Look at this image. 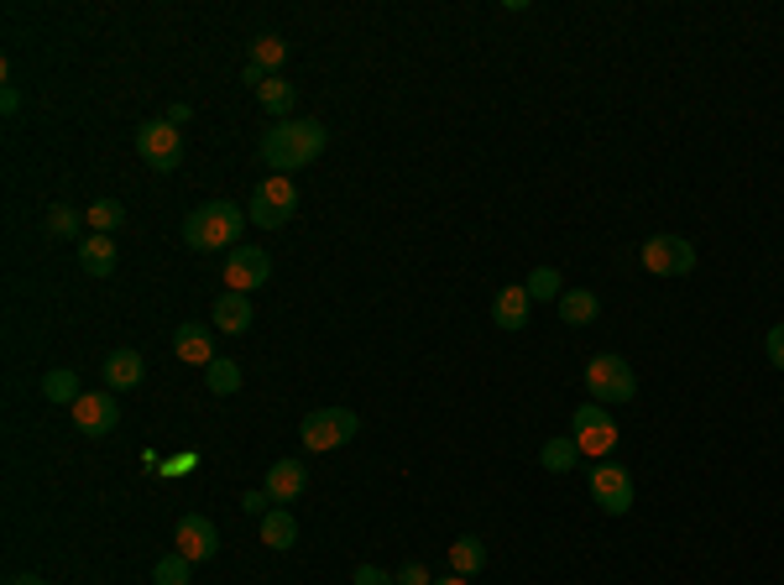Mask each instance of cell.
<instances>
[{
    "label": "cell",
    "instance_id": "6da1fadb",
    "mask_svg": "<svg viewBox=\"0 0 784 585\" xmlns=\"http://www.w3.org/2000/svg\"><path fill=\"white\" fill-rule=\"evenodd\" d=\"M325 141H330V131L319 120H278L261 137V163L288 178L293 167H309L314 157H325Z\"/></svg>",
    "mask_w": 784,
    "mask_h": 585
},
{
    "label": "cell",
    "instance_id": "7a4b0ae2",
    "mask_svg": "<svg viewBox=\"0 0 784 585\" xmlns=\"http://www.w3.org/2000/svg\"><path fill=\"white\" fill-rule=\"evenodd\" d=\"M251 214L241 210L236 199H210L184 220V241L194 251H236L241 246V231H246Z\"/></svg>",
    "mask_w": 784,
    "mask_h": 585
},
{
    "label": "cell",
    "instance_id": "3957f363",
    "mask_svg": "<svg viewBox=\"0 0 784 585\" xmlns=\"http://www.w3.org/2000/svg\"><path fill=\"white\" fill-rule=\"evenodd\" d=\"M586 393H592V402H633L639 398V376H633V366L622 361L618 351H601V355H592L586 361Z\"/></svg>",
    "mask_w": 784,
    "mask_h": 585
},
{
    "label": "cell",
    "instance_id": "277c9868",
    "mask_svg": "<svg viewBox=\"0 0 784 585\" xmlns=\"http://www.w3.org/2000/svg\"><path fill=\"white\" fill-rule=\"evenodd\" d=\"M356 434H361V419L351 408H319V413H309V419L299 423V440H304V449H314V455H330V449L351 445Z\"/></svg>",
    "mask_w": 784,
    "mask_h": 585
},
{
    "label": "cell",
    "instance_id": "5b68a950",
    "mask_svg": "<svg viewBox=\"0 0 784 585\" xmlns=\"http://www.w3.org/2000/svg\"><path fill=\"white\" fill-rule=\"evenodd\" d=\"M293 210H299V188H293V178H283V173L261 178L257 194H251V204H246L251 225H261V231H283L288 220H293Z\"/></svg>",
    "mask_w": 784,
    "mask_h": 585
},
{
    "label": "cell",
    "instance_id": "8992f818",
    "mask_svg": "<svg viewBox=\"0 0 784 585\" xmlns=\"http://www.w3.org/2000/svg\"><path fill=\"white\" fill-rule=\"evenodd\" d=\"M571 440L586 460H607L618 449V419L601 408V402H581L575 408V423H571Z\"/></svg>",
    "mask_w": 784,
    "mask_h": 585
},
{
    "label": "cell",
    "instance_id": "52a82bcc",
    "mask_svg": "<svg viewBox=\"0 0 784 585\" xmlns=\"http://www.w3.org/2000/svg\"><path fill=\"white\" fill-rule=\"evenodd\" d=\"M586 481H592V502H596V507H601L607 517L633 513V476H628L618 460H596Z\"/></svg>",
    "mask_w": 784,
    "mask_h": 585
},
{
    "label": "cell",
    "instance_id": "ba28073f",
    "mask_svg": "<svg viewBox=\"0 0 784 585\" xmlns=\"http://www.w3.org/2000/svg\"><path fill=\"white\" fill-rule=\"evenodd\" d=\"M643 267L654 278H686V272H695V246L686 235H648L643 241Z\"/></svg>",
    "mask_w": 784,
    "mask_h": 585
},
{
    "label": "cell",
    "instance_id": "9c48e42d",
    "mask_svg": "<svg viewBox=\"0 0 784 585\" xmlns=\"http://www.w3.org/2000/svg\"><path fill=\"white\" fill-rule=\"evenodd\" d=\"M137 152H142V163L152 173H173L178 157H184V137L167 120H147V126H137Z\"/></svg>",
    "mask_w": 784,
    "mask_h": 585
},
{
    "label": "cell",
    "instance_id": "30bf717a",
    "mask_svg": "<svg viewBox=\"0 0 784 585\" xmlns=\"http://www.w3.org/2000/svg\"><path fill=\"white\" fill-rule=\"evenodd\" d=\"M116 423H120V408H116V393H110V387H100V393H84V398L73 402V429H79L84 440L116 434Z\"/></svg>",
    "mask_w": 784,
    "mask_h": 585
},
{
    "label": "cell",
    "instance_id": "8fae6325",
    "mask_svg": "<svg viewBox=\"0 0 784 585\" xmlns=\"http://www.w3.org/2000/svg\"><path fill=\"white\" fill-rule=\"evenodd\" d=\"M173 549H178L184 560L204 564V560H214V554H220V528H214L210 517H199V513L178 517V528H173Z\"/></svg>",
    "mask_w": 784,
    "mask_h": 585
},
{
    "label": "cell",
    "instance_id": "7c38bea8",
    "mask_svg": "<svg viewBox=\"0 0 784 585\" xmlns=\"http://www.w3.org/2000/svg\"><path fill=\"white\" fill-rule=\"evenodd\" d=\"M267 278H272V257L257 251V246H241V251L225 257V288L231 293H257Z\"/></svg>",
    "mask_w": 784,
    "mask_h": 585
},
{
    "label": "cell",
    "instance_id": "4fadbf2b",
    "mask_svg": "<svg viewBox=\"0 0 784 585\" xmlns=\"http://www.w3.org/2000/svg\"><path fill=\"white\" fill-rule=\"evenodd\" d=\"M528 314H534V299H528V288L513 282V288H502L498 299H492V325L507 329V335H518L528 329Z\"/></svg>",
    "mask_w": 784,
    "mask_h": 585
},
{
    "label": "cell",
    "instance_id": "5bb4252c",
    "mask_svg": "<svg viewBox=\"0 0 784 585\" xmlns=\"http://www.w3.org/2000/svg\"><path fill=\"white\" fill-rule=\"evenodd\" d=\"M142 376H147L142 351L120 346V351L105 355V387H110V393H131V387H142Z\"/></svg>",
    "mask_w": 784,
    "mask_h": 585
},
{
    "label": "cell",
    "instance_id": "9a60e30c",
    "mask_svg": "<svg viewBox=\"0 0 784 585\" xmlns=\"http://www.w3.org/2000/svg\"><path fill=\"white\" fill-rule=\"evenodd\" d=\"M173 355L204 372V366L214 361V335L204 325H178V329H173Z\"/></svg>",
    "mask_w": 784,
    "mask_h": 585
},
{
    "label": "cell",
    "instance_id": "2e32d148",
    "mask_svg": "<svg viewBox=\"0 0 784 585\" xmlns=\"http://www.w3.org/2000/svg\"><path fill=\"white\" fill-rule=\"evenodd\" d=\"M304 487H309V466H304V460H278V466L267 470V487H261V492L283 507V502H293Z\"/></svg>",
    "mask_w": 784,
    "mask_h": 585
},
{
    "label": "cell",
    "instance_id": "e0dca14e",
    "mask_svg": "<svg viewBox=\"0 0 784 585\" xmlns=\"http://www.w3.org/2000/svg\"><path fill=\"white\" fill-rule=\"evenodd\" d=\"M251 319H257V314H251V299H246V293H220V299H214V329H220V335H246Z\"/></svg>",
    "mask_w": 784,
    "mask_h": 585
},
{
    "label": "cell",
    "instance_id": "ac0fdd59",
    "mask_svg": "<svg viewBox=\"0 0 784 585\" xmlns=\"http://www.w3.org/2000/svg\"><path fill=\"white\" fill-rule=\"evenodd\" d=\"M73 251H79V267H84L90 278H110V272H116V241H110V235H84Z\"/></svg>",
    "mask_w": 784,
    "mask_h": 585
},
{
    "label": "cell",
    "instance_id": "d6986e66",
    "mask_svg": "<svg viewBox=\"0 0 784 585\" xmlns=\"http://www.w3.org/2000/svg\"><path fill=\"white\" fill-rule=\"evenodd\" d=\"M560 325H571V329H581V325H592L596 314H601V299H596L592 288H565L560 293Z\"/></svg>",
    "mask_w": 784,
    "mask_h": 585
},
{
    "label": "cell",
    "instance_id": "ffe728a7",
    "mask_svg": "<svg viewBox=\"0 0 784 585\" xmlns=\"http://www.w3.org/2000/svg\"><path fill=\"white\" fill-rule=\"evenodd\" d=\"M257 105L267 110V116L288 120V116H293V105H299V94H293V84H288L283 73H272V79H267V84L257 90Z\"/></svg>",
    "mask_w": 784,
    "mask_h": 585
},
{
    "label": "cell",
    "instance_id": "44dd1931",
    "mask_svg": "<svg viewBox=\"0 0 784 585\" xmlns=\"http://www.w3.org/2000/svg\"><path fill=\"white\" fill-rule=\"evenodd\" d=\"M261 543H267V549H278V554L299 543V523H293L288 507H272V513L261 517Z\"/></svg>",
    "mask_w": 784,
    "mask_h": 585
},
{
    "label": "cell",
    "instance_id": "7402d4cb",
    "mask_svg": "<svg viewBox=\"0 0 784 585\" xmlns=\"http://www.w3.org/2000/svg\"><path fill=\"white\" fill-rule=\"evenodd\" d=\"M481 564H487V543L476 539V534H460V539L450 543V575H481Z\"/></svg>",
    "mask_w": 784,
    "mask_h": 585
},
{
    "label": "cell",
    "instance_id": "603a6c76",
    "mask_svg": "<svg viewBox=\"0 0 784 585\" xmlns=\"http://www.w3.org/2000/svg\"><path fill=\"white\" fill-rule=\"evenodd\" d=\"M246 63L272 79V73H283V63H288V43L283 37H272V32H261L257 43H251V58H246Z\"/></svg>",
    "mask_w": 784,
    "mask_h": 585
},
{
    "label": "cell",
    "instance_id": "cb8c5ba5",
    "mask_svg": "<svg viewBox=\"0 0 784 585\" xmlns=\"http://www.w3.org/2000/svg\"><path fill=\"white\" fill-rule=\"evenodd\" d=\"M575 460H581V449H575L571 434H554V440H545V449H539V466H545L549 476H565V470H575Z\"/></svg>",
    "mask_w": 784,
    "mask_h": 585
},
{
    "label": "cell",
    "instance_id": "d4e9b609",
    "mask_svg": "<svg viewBox=\"0 0 784 585\" xmlns=\"http://www.w3.org/2000/svg\"><path fill=\"white\" fill-rule=\"evenodd\" d=\"M523 288H528V299H534V304H560V293H565V278H560V267H534Z\"/></svg>",
    "mask_w": 784,
    "mask_h": 585
},
{
    "label": "cell",
    "instance_id": "484cf974",
    "mask_svg": "<svg viewBox=\"0 0 784 585\" xmlns=\"http://www.w3.org/2000/svg\"><path fill=\"white\" fill-rule=\"evenodd\" d=\"M204 387H210L214 398H231V393H241V366H236V361H225V355H214L210 366H204Z\"/></svg>",
    "mask_w": 784,
    "mask_h": 585
},
{
    "label": "cell",
    "instance_id": "4316f807",
    "mask_svg": "<svg viewBox=\"0 0 784 585\" xmlns=\"http://www.w3.org/2000/svg\"><path fill=\"white\" fill-rule=\"evenodd\" d=\"M43 225H48V235H52V241H79V231H84L90 220H84L79 210H69V204H52Z\"/></svg>",
    "mask_w": 784,
    "mask_h": 585
},
{
    "label": "cell",
    "instance_id": "83f0119b",
    "mask_svg": "<svg viewBox=\"0 0 784 585\" xmlns=\"http://www.w3.org/2000/svg\"><path fill=\"white\" fill-rule=\"evenodd\" d=\"M43 398H48V402H69V408H73V402L84 398V393H79V376L63 372V366H58V372H48V376H43Z\"/></svg>",
    "mask_w": 784,
    "mask_h": 585
},
{
    "label": "cell",
    "instance_id": "f1b7e54d",
    "mask_svg": "<svg viewBox=\"0 0 784 585\" xmlns=\"http://www.w3.org/2000/svg\"><path fill=\"white\" fill-rule=\"evenodd\" d=\"M189 575H194V560H184L178 549L152 564V581H157V585H189Z\"/></svg>",
    "mask_w": 784,
    "mask_h": 585
},
{
    "label": "cell",
    "instance_id": "f546056e",
    "mask_svg": "<svg viewBox=\"0 0 784 585\" xmlns=\"http://www.w3.org/2000/svg\"><path fill=\"white\" fill-rule=\"evenodd\" d=\"M84 220H90V231H95V235H110V231H120L126 210H120L116 199H95V204L84 210Z\"/></svg>",
    "mask_w": 784,
    "mask_h": 585
},
{
    "label": "cell",
    "instance_id": "4dcf8cb0",
    "mask_svg": "<svg viewBox=\"0 0 784 585\" xmlns=\"http://www.w3.org/2000/svg\"><path fill=\"white\" fill-rule=\"evenodd\" d=\"M351 585H398V575H387V570H377V564H356Z\"/></svg>",
    "mask_w": 784,
    "mask_h": 585
},
{
    "label": "cell",
    "instance_id": "1f68e13d",
    "mask_svg": "<svg viewBox=\"0 0 784 585\" xmlns=\"http://www.w3.org/2000/svg\"><path fill=\"white\" fill-rule=\"evenodd\" d=\"M398 585H434V575H429L424 560H408L403 570H398Z\"/></svg>",
    "mask_w": 784,
    "mask_h": 585
},
{
    "label": "cell",
    "instance_id": "d6a6232c",
    "mask_svg": "<svg viewBox=\"0 0 784 585\" xmlns=\"http://www.w3.org/2000/svg\"><path fill=\"white\" fill-rule=\"evenodd\" d=\"M763 351H769V366H774V372H784V325H774V329H769Z\"/></svg>",
    "mask_w": 784,
    "mask_h": 585
},
{
    "label": "cell",
    "instance_id": "836d02e7",
    "mask_svg": "<svg viewBox=\"0 0 784 585\" xmlns=\"http://www.w3.org/2000/svg\"><path fill=\"white\" fill-rule=\"evenodd\" d=\"M267 502H272L267 492H246V496H241V507H246V513H257V517H267V513H272Z\"/></svg>",
    "mask_w": 784,
    "mask_h": 585
},
{
    "label": "cell",
    "instance_id": "e575fe53",
    "mask_svg": "<svg viewBox=\"0 0 784 585\" xmlns=\"http://www.w3.org/2000/svg\"><path fill=\"white\" fill-rule=\"evenodd\" d=\"M0 110H5V116H16V110H22V90H16V84H5V90H0Z\"/></svg>",
    "mask_w": 784,
    "mask_h": 585
},
{
    "label": "cell",
    "instance_id": "d590c367",
    "mask_svg": "<svg viewBox=\"0 0 784 585\" xmlns=\"http://www.w3.org/2000/svg\"><path fill=\"white\" fill-rule=\"evenodd\" d=\"M189 116H194V110L184 105V100H178V105H167V116H163V120H167V126H184Z\"/></svg>",
    "mask_w": 784,
    "mask_h": 585
},
{
    "label": "cell",
    "instance_id": "8d00e7d4",
    "mask_svg": "<svg viewBox=\"0 0 784 585\" xmlns=\"http://www.w3.org/2000/svg\"><path fill=\"white\" fill-rule=\"evenodd\" d=\"M5 585H48V581H43V575H11Z\"/></svg>",
    "mask_w": 784,
    "mask_h": 585
},
{
    "label": "cell",
    "instance_id": "74e56055",
    "mask_svg": "<svg viewBox=\"0 0 784 585\" xmlns=\"http://www.w3.org/2000/svg\"><path fill=\"white\" fill-rule=\"evenodd\" d=\"M434 585H471L466 575H445V581H434Z\"/></svg>",
    "mask_w": 784,
    "mask_h": 585
}]
</instances>
